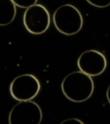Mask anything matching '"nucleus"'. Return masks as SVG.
<instances>
[{
	"label": "nucleus",
	"instance_id": "4",
	"mask_svg": "<svg viewBox=\"0 0 110 124\" xmlns=\"http://www.w3.org/2000/svg\"><path fill=\"white\" fill-rule=\"evenodd\" d=\"M23 24L27 31L32 34L38 35L45 32L50 24V17L43 5L35 4L27 8L23 17Z\"/></svg>",
	"mask_w": 110,
	"mask_h": 124
},
{
	"label": "nucleus",
	"instance_id": "7",
	"mask_svg": "<svg viewBox=\"0 0 110 124\" xmlns=\"http://www.w3.org/2000/svg\"><path fill=\"white\" fill-rule=\"evenodd\" d=\"M16 14V5L11 0H0V26L13 22Z\"/></svg>",
	"mask_w": 110,
	"mask_h": 124
},
{
	"label": "nucleus",
	"instance_id": "9",
	"mask_svg": "<svg viewBox=\"0 0 110 124\" xmlns=\"http://www.w3.org/2000/svg\"><path fill=\"white\" fill-rule=\"evenodd\" d=\"M91 5L99 8H104L110 4V0H86Z\"/></svg>",
	"mask_w": 110,
	"mask_h": 124
},
{
	"label": "nucleus",
	"instance_id": "10",
	"mask_svg": "<svg viewBox=\"0 0 110 124\" xmlns=\"http://www.w3.org/2000/svg\"><path fill=\"white\" fill-rule=\"evenodd\" d=\"M61 124H84L81 120L77 118H71L66 119L62 122Z\"/></svg>",
	"mask_w": 110,
	"mask_h": 124
},
{
	"label": "nucleus",
	"instance_id": "2",
	"mask_svg": "<svg viewBox=\"0 0 110 124\" xmlns=\"http://www.w3.org/2000/svg\"><path fill=\"white\" fill-rule=\"evenodd\" d=\"M53 20L58 31L67 36L78 33L83 26L81 13L71 4H65L58 8L53 14Z\"/></svg>",
	"mask_w": 110,
	"mask_h": 124
},
{
	"label": "nucleus",
	"instance_id": "3",
	"mask_svg": "<svg viewBox=\"0 0 110 124\" xmlns=\"http://www.w3.org/2000/svg\"><path fill=\"white\" fill-rule=\"evenodd\" d=\"M40 84L33 75L26 74L17 77L11 83L10 91L15 100L20 101L33 99L38 94Z\"/></svg>",
	"mask_w": 110,
	"mask_h": 124
},
{
	"label": "nucleus",
	"instance_id": "6",
	"mask_svg": "<svg viewBox=\"0 0 110 124\" xmlns=\"http://www.w3.org/2000/svg\"><path fill=\"white\" fill-rule=\"evenodd\" d=\"M77 65L81 71L90 76H98L102 74L107 66L104 55L95 50L82 53L77 61Z\"/></svg>",
	"mask_w": 110,
	"mask_h": 124
},
{
	"label": "nucleus",
	"instance_id": "5",
	"mask_svg": "<svg viewBox=\"0 0 110 124\" xmlns=\"http://www.w3.org/2000/svg\"><path fill=\"white\" fill-rule=\"evenodd\" d=\"M43 114L39 106L32 101H22L11 111L9 121L10 124H39Z\"/></svg>",
	"mask_w": 110,
	"mask_h": 124
},
{
	"label": "nucleus",
	"instance_id": "1",
	"mask_svg": "<svg viewBox=\"0 0 110 124\" xmlns=\"http://www.w3.org/2000/svg\"><path fill=\"white\" fill-rule=\"evenodd\" d=\"M61 89L69 100L82 102L90 98L93 94L94 84L91 77L83 72H73L62 81Z\"/></svg>",
	"mask_w": 110,
	"mask_h": 124
},
{
	"label": "nucleus",
	"instance_id": "8",
	"mask_svg": "<svg viewBox=\"0 0 110 124\" xmlns=\"http://www.w3.org/2000/svg\"><path fill=\"white\" fill-rule=\"evenodd\" d=\"M16 6L22 8H27L36 4L38 0H11Z\"/></svg>",
	"mask_w": 110,
	"mask_h": 124
}]
</instances>
